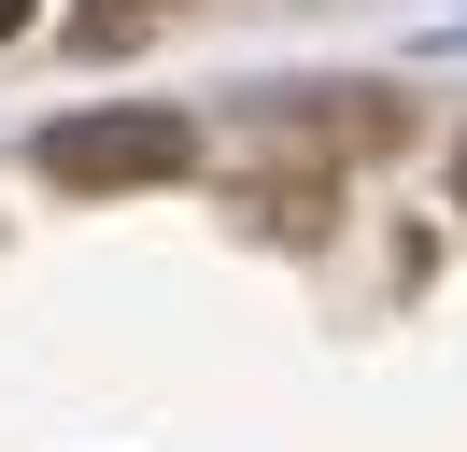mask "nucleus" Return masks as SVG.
Segmentation results:
<instances>
[{
  "instance_id": "nucleus-1",
  "label": "nucleus",
  "mask_w": 467,
  "mask_h": 452,
  "mask_svg": "<svg viewBox=\"0 0 467 452\" xmlns=\"http://www.w3.org/2000/svg\"><path fill=\"white\" fill-rule=\"evenodd\" d=\"M184 170H199V128H184V113H71V128L43 141V184H71V198L184 184Z\"/></svg>"
},
{
  "instance_id": "nucleus-2",
  "label": "nucleus",
  "mask_w": 467,
  "mask_h": 452,
  "mask_svg": "<svg viewBox=\"0 0 467 452\" xmlns=\"http://www.w3.org/2000/svg\"><path fill=\"white\" fill-rule=\"evenodd\" d=\"M15 28H29V0H0V43H15Z\"/></svg>"
},
{
  "instance_id": "nucleus-3",
  "label": "nucleus",
  "mask_w": 467,
  "mask_h": 452,
  "mask_svg": "<svg viewBox=\"0 0 467 452\" xmlns=\"http://www.w3.org/2000/svg\"><path fill=\"white\" fill-rule=\"evenodd\" d=\"M453 198H467V156H453Z\"/></svg>"
}]
</instances>
